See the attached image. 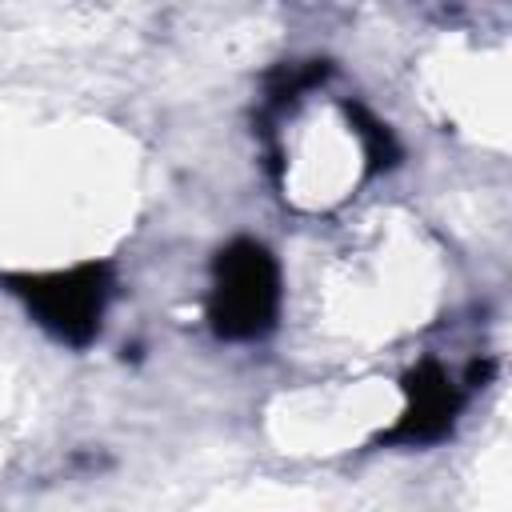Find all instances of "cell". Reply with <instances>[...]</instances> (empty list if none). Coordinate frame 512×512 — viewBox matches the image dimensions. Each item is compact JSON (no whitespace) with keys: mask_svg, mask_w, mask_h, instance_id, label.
Wrapping results in <instances>:
<instances>
[{"mask_svg":"<svg viewBox=\"0 0 512 512\" xmlns=\"http://www.w3.org/2000/svg\"><path fill=\"white\" fill-rule=\"evenodd\" d=\"M400 392H404V412L392 428H384L376 436V444H400V448H428L440 444L444 436H452L456 416L464 408V388L444 372V364L416 360L404 376H400Z\"/></svg>","mask_w":512,"mask_h":512,"instance_id":"3","label":"cell"},{"mask_svg":"<svg viewBox=\"0 0 512 512\" xmlns=\"http://www.w3.org/2000/svg\"><path fill=\"white\" fill-rule=\"evenodd\" d=\"M280 264L268 244L252 236L228 240L212 256L208 288V328L228 344L264 340L280 320Z\"/></svg>","mask_w":512,"mask_h":512,"instance_id":"1","label":"cell"},{"mask_svg":"<svg viewBox=\"0 0 512 512\" xmlns=\"http://www.w3.org/2000/svg\"><path fill=\"white\" fill-rule=\"evenodd\" d=\"M492 372H496V360H472V364H468V372H464V384H468V388H476V384H484Z\"/></svg>","mask_w":512,"mask_h":512,"instance_id":"5","label":"cell"},{"mask_svg":"<svg viewBox=\"0 0 512 512\" xmlns=\"http://www.w3.org/2000/svg\"><path fill=\"white\" fill-rule=\"evenodd\" d=\"M344 116L352 120V132H356L360 144H364L368 172H388V168H396L400 144H396V136L388 132V124H380L364 104H352V100H344Z\"/></svg>","mask_w":512,"mask_h":512,"instance_id":"4","label":"cell"},{"mask_svg":"<svg viewBox=\"0 0 512 512\" xmlns=\"http://www.w3.org/2000/svg\"><path fill=\"white\" fill-rule=\"evenodd\" d=\"M4 288L24 300L48 336L72 348H88L100 336L116 276L108 260H84L60 272H4Z\"/></svg>","mask_w":512,"mask_h":512,"instance_id":"2","label":"cell"}]
</instances>
